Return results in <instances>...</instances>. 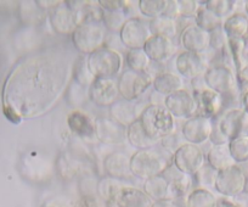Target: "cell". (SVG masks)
Masks as SVG:
<instances>
[{"label": "cell", "mask_w": 248, "mask_h": 207, "mask_svg": "<svg viewBox=\"0 0 248 207\" xmlns=\"http://www.w3.org/2000/svg\"><path fill=\"white\" fill-rule=\"evenodd\" d=\"M149 25L152 35H159V37H166L171 39V38L175 37L176 32H178L176 20L166 17V16L152 18L149 21Z\"/></svg>", "instance_id": "cell-32"}, {"label": "cell", "mask_w": 248, "mask_h": 207, "mask_svg": "<svg viewBox=\"0 0 248 207\" xmlns=\"http://www.w3.org/2000/svg\"><path fill=\"white\" fill-rule=\"evenodd\" d=\"M212 134V118L204 116H194L187 118L183 125L181 135L184 140L190 144H203L209 140Z\"/></svg>", "instance_id": "cell-19"}, {"label": "cell", "mask_w": 248, "mask_h": 207, "mask_svg": "<svg viewBox=\"0 0 248 207\" xmlns=\"http://www.w3.org/2000/svg\"><path fill=\"white\" fill-rule=\"evenodd\" d=\"M223 30L229 39H242L248 35V17L242 14H232L223 22Z\"/></svg>", "instance_id": "cell-29"}, {"label": "cell", "mask_w": 248, "mask_h": 207, "mask_svg": "<svg viewBox=\"0 0 248 207\" xmlns=\"http://www.w3.org/2000/svg\"><path fill=\"white\" fill-rule=\"evenodd\" d=\"M127 13L125 11H104L102 10V25L112 33L121 32L124 23L127 22Z\"/></svg>", "instance_id": "cell-37"}, {"label": "cell", "mask_w": 248, "mask_h": 207, "mask_svg": "<svg viewBox=\"0 0 248 207\" xmlns=\"http://www.w3.org/2000/svg\"><path fill=\"white\" fill-rule=\"evenodd\" d=\"M127 142L138 150L154 149L155 145L158 143L145 132L140 118L127 128Z\"/></svg>", "instance_id": "cell-27"}, {"label": "cell", "mask_w": 248, "mask_h": 207, "mask_svg": "<svg viewBox=\"0 0 248 207\" xmlns=\"http://www.w3.org/2000/svg\"><path fill=\"white\" fill-rule=\"evenodd\" d=\"M42 207H75V205L70 200L63 199V197H54V199L46 200Z\"/></svg>", "instance_id": "cell-47"}, {"label": "cell", "mask_w": 248, "mask_h": 207, "mask_svg": "<svg viewBox=\"0 0 248 207\" xmlns=\"http://www.w3.org/2000/svg\"><path fill=\"white\" fill-rule=\"evenodd\" d=\"M97 4H99V6L104 11H125L129 1H123V0H100V1H97Z\"/></svg>", "instance_id": "cell-45"}, {"label": "cell", "mask_w": 248, "mask_h": 207, "mask_svg": "<svg viewBox=\"0 0 248 207\" xmlns=\"http://www.w3.org/2000/svg\"><path fill=\"white\" fill-rule=\"evenodd\" d=\"M145 53L154 63L163 64L164 61L169 60L175 53V45L173 39L159 35H152L146 42L144 47Z\"/></svg>", "instance_id": "cell-22"}, {"label": "cell", "mask_w": 248, "mask_h": 207, "mask_svg": "<svg viewBox=\"0 0 248 207\" xmlns=\"http://www.w3.org/2000/svg\"><path fill=\"white\" fill-rule=\"evenodd\" d=\"M72 77L78 85L84 88H90L96 78L94 77L88 66V56L79 55L73 63Z\"/></svg>", "instance_id": "cell-31"}, {"label": "cell", "mask_w": 248, "mask_h": 207, "mask_svg": "<svg viewBox=\"0 0 248 207\" xmlns=\"http://www.w3.org/2000/svg\"><path fill=\"white\" fill-rule=\"evenodd\" d=\"M163 16H166V17H169V18H173V20H176V18L180 17V15H179L178 0H168L166 11H164Z\"/></svg>", "instance_id": "cell-46"}, {"label": "cell", "mask_w": 248, "mask_h": 207, "mask_svg": "<svg viewBox=\"0 0 248 207\" xmlns=\"http://www.w3.org/2000/svg\"><path fill=\"white\" fill-rule=\"evenodd\" d=\"M151 37L149 21L141 17H129L119 32L122 44L129 50L144 49L145 44Z\"/></svg>", "instance_id": "cell-9"}, {"label": "cell", "mask_w": 248, "mask_h": 207, "mask_svg": "<svg viewBox=\"0 0 248 207\" xmlns=\"http://www.w3.org/2000/svg\"><path fill=\"white\" fill-rule=\"evenodd\" d=\"M211 35L196 25H190L184 28L180 34V44L185 51L202 54L209 48Z\"/></svg>", "instance_id": "cell-20"}, {"label": "cell", "mask_w": 248, "mask_h": 207, "mask_svg": "<svg viewBox=\"0 0 248 207\" xmlns=\"http://www.w3.org/2000/svg\"><path fill=\"white\" fill-rule=\"evenodd\" d=\"M173 168V173H169L168 170L163 173L164 177L168 179L169 188H170V192L176 197L185 196L187 192L191 190L192 187V177L185 173H181L171 165Z\"/></svg>", "instance_id": "cell-28"}, {"label": "cell", "mask_w": 248, "mask_h": 207, "mask_svg": "<svg viewBox=\"0 0 248 207\" xmlns=\"http://www.w3.org/2000/svg\"><path fill=\"white\" fill-rule=\"evenodd\" d=\"M167 3L168 0H139L138 9L142 16L152 20V18L163 16Z\"/></svg>", "instance_id": "cell-35"}, {"label": "cell", "mask_w": 248, "mask_h": 207, "mask_svg": "<svg viewBox=\"0 0 248 207\" xmlns=\"http://www.w3.org/2000/svg\"><path fill=\"white\" fill-rule=\"evenodd\" d=\"M57 170H59L60 175L65 179H71L77 175V163L72 159H70L67 155H60L57 160Z\"/></svg>", "instance_id": "cell-40"}, {"label": "cell", "mask_w": 248, "mask_h": 207, "mask_svg": "<svg viewBox=\"0 0 248 207\" xmlns=\"http://www.w3.org/2000/svg\"><path fill=\"white\" fill-rule=\"evenodd\" d=\"M248 137V112L232 109L212 118V134L209 140L213 145L229 144L236 138Z\"/></svg>", "instance_id": "cell-2"}, {"label": "cell", "mask_w": 248, "mask_h": 207, "mask_svg": "<svg viewBox=\"0 0 248 207\" xmlns=\"http://www.w3.org/2000/svg\"><path fill=\"white\" fill-rule=\"evenodd\" d=\"M139 118L145 132L158 143L164 137L175 132V118L164 108V105L150 104L141 111Z\"/></svg>", "instance_id": "cell-3"}, {"label": "cell", "mask_w": 248, "mask_h": 207, "mask_svg": "<svg viewBox=\"0 0 248 207\" xmlns=\"http://www.w3.org/2000/svg\"><path fill=\"white\" fill-rule=\"evenodd\" d=\"M196 180L202 187H214L216 185L217 177H218V171L214 170L209 165H204L199 172L195 175Z\"/></svg>", "instance_id": "cell-41"}, {"label": "cell", "mask_w": 248, "mask_h": 207, "mask_svg": "<svg viewBox=\"0 0 248 207\" xmlns=\"http://www.w3.org/2000/svg\"><path fill=\"white\" fill-rule=\"evenodd\" d=\"M104 170L107 177L116 180L127 179L133 175L130 170V158L121 151H113L106 155L104 159Z\"/></svg>", "instance_id": "cell-21"}, {"label": "cell", "mask_w": 248, "mask_h": 207, "mask_svg": "<svg viewBox=\"0 0 248 207\" xmlns=\"http://www.w3.org/2000/svg\"><path fill=\"white\" fill-rule=\"evenodd\" d=\"M168 159L154 149L138 150L130 156V170L133 175L147 179L155 175H163L170 166Z\"/></svg>", "instance_id": "cell-5"}, {"label": "cell", "mask_w": 248, "mask_h": 207, "mask_svg": "<svg viewBox=\"0 0 248 207\" xmlns=\"http://www.w3.org/2000/svg\"><path fill=\"white\" fill-rule=\"evenodd\" d=\"M233 204L237 207H248V190H243L242 192L236 195Z\"/></svg>", "instance_id": "cell-50"}, {"label": "cell", "mask_w": 248, "mask_h": 207, "mask_svg": "<svg viewBox=\"0 0 248 207\" xmlns=\"http://www.w3.org/2000/svg\"><path fill=\"white\" fill-rule=\"evenodd\" d=\"M150 63H151V60L145 53L144 49L128 50L127 54H125V64L128 66V70L137 71V72H146Z\"/></svg>", "instance_id": "cell-33"}, {"label": "cell", "mask_w": 248, "mask_h": 207, "mask_svg": "<svg viewBox=\"0 0 248 207\" xmlns=\"http://www.w3.org/2000/svg\"><path fill=\"white\" fill-rule=\"evenodd\" d=\"M231 158L235 163L248 162V137L236 138L229 142Z\"/></svg>", "instance_id": "cell-39"}, {"label": "cell", "mask_w": 248, "mask_h": 207, "mask_svg": "<svg viewBox=\"0 0 248 207\" xmlns=\"http://www.w3.org/2000/svg\"><path fill=\"white\" fill-rule=\"evenodd\" d=\"M159 143H161V146L162 149L166 150L167 152H169V154H175L176 151H178L179 149H180L181 146H183L185 143H184V138L183 135L178 134V133H171V134L167 135V137H164L163 139L159 140Z\"/></svg>", "instance_id": "cell-42"}, {"label": "cell", "mask_w": 248, "mask_h": 207, "mask_svg": "<svg viewBox=\"0 0 248 207\" xmlns=\"http://www.w3.org/2000/svg\"><path fill=\"white\" fill-rule=\"evenodd\" d=\"M216 204L214 195L203 188L192 190L187 197V207H216Z\"/></svg>", "instance_id": "cell-38"}, {"label": "cell", "mask_w": 248, "mask_h": 207, "mask_svg": "<svg viewBox=\"0 0 248 207\" xmlns=\"http://www.w3.org/2000/svg\"><path fill=\"white\" fill-rule=\"evenodd\" d=\"M63 1H60V0H37L35 4H37L38 8L43 11H51L55 8L60 6Z\"/></svg>", "instance_id": "cell-48"}, {"label": "cell", "mask_w": 248, "mask_h": 207, "mask_svg": "<svg viewBox=\"0 0 248 207\" xmlns=\"http://www.w3.org/2000/svg\"><path fill=\"white\" fill-rule=\"evenodd\" d=\"M75 207H100L94 196H83Z\"/></svg>", "instance_id": "cell-49"}, {"label": "cell", "mask_w": 248, "mask_h": 207, "mask_svg": "<svg viewBox=\"0 0 248 207\" xmlns=\"http://www.w3.org/2000/svg\"><path fill=\"white\" fill-rule=\"evenodd\" d=\"M88 66L95 78H113L123 68V56L118 50L104 47L88 55Z\"/></svg>", "instance_id": "cell-6"}, {"label": "cell", "mask_w": 248, "mask_h": 207, "mask_svg": "<svg viewBox=\"0 0 248 207\" xmlns=\"http://www.w3.org/2000/svg\"><path fill=\"white\" fill-rule=\"evenodd\" d=\"M203 82L209 89L221 96L232 94L236 89V77L232 70L221 64L208 67L203 75Z\"/></svg>", "instance_id": "cell-10"}, {"label": "cell", "mask_w": 248, "mask_h": 207, "mask_svg": "<svg viewBox=\"0 0 248 207\" xmlns=\"http://www.w3.org/2000/svg\"><path fill=\"white\" fill-rule=\"evenodd\" d=\"M192 95L195 97L197 105L196 115L204 116L208 118H214L220 115L221 106H223V96L218 93L209 89L206 84L194 87Z\"/></svg>", "instance_id": "cell-15"}, {"label": "cell", "mask_w": 248, "mask_h": 207, "mask_svg": "<svg viewBox=\"0 0 248 207\" xmlns=\"http://www.w3.org/2000/svg\"><path fill=\"white\" fill-rule=\"evenodd\" d=\"M201 4H203L204 8L208 9L217 17L223 20L232 15L236 3L233 0H207Z\"/></svg>", "instance_id": "cell-36"}, {"label": "cell", "mask_w": 248, "mask_h": 207, "mask_svg": "<svg viewBox=\"0 0 248 207\" xmlns=\"http://www.w3.org/2000/svg\"><path fill=\"white\" fill-rule=\"evenodd\" d=\"M73 65L65 54L32 55L18 64L4 88V112L13 122L43 115L55 105L72 76Z\"/></svg>", "instance_id": "cell-1"}, {"label": "cell", "mask_w": 248, "mask_h": 207, "mask_svg": "<svg viewBox=\"0 0 248 207\" xmlns=\"http://www.w3.org/2000/svg\"><path fill=\"white\" fill-rule=\"evenodd\" d=\"M152 85L155 92L163 96H168L184 89L183 78L173 72H162L161 75L156 76L152 80Z\"/></svg>", "instance_id": "cell-25"}, {"label": "cell", "mask_w": 248, "mask_h": 207, "mask_svg": "<svg viewBox=\"0 0 248 207\" xmlns=\"http://www.w3.org/2000/svg\"><path fill=\"white\" fill-rule=\"evenodd\" d=\"M151 207H179V205L175 201L170 199L161 200V201H156L152 204Z\"/></svg>", "instance_id": "cell-51"}, {"label": "cell", "mask_w": 248, "mask_h": 207, "mask_svg": "<svg viewBox=\"0 0 248 207\" xmlns=\"http://www.w3.org/2000/svg\"><path fill=\"white\" fill-rule=\"evenodd\" d=\"M49 22L55 33L60 35H72L83 17L78 13L70 9L66 1L54 10L49 11Z\"/></svg>", "instance_id": "cell-11"}, {"label": "cell", "mask_w": 248, "mask_h": 207, "mask_svg": "<svg viewBox=\"0 0 248 207\" xmlns=\"http://www.w3.org/2000/svg\"><path fill=\"white\" fill-rule=\"evenodd\" d=\"M67 126L71 132L84 140L96 139L95 138V121L83 111L75 110L68 113Z\"/></svg>", "instance_id": "cell-23"}, {"label": "cell", "mask_w": 248, "mask_h": 207, "mask_svg": "<svg viewBox=\"0 0 248 207\" xmlns=\"http://www.w3.org/2000/svg\"><path fill=\"white\" fill-rule=\"evenodd\" d=\"M175 67L179 75L187 80H197L203 77L208 70V64L203 54L183 51L175 59Z\"/></svg>", "instance_id": "cell-17"}, {"label": "cell", "mask_w": 248, "mask_h": 207, "mask_svg": "<svg viewBox=\"0 0 248 207\" xmlns=\"http://www.w3.org/2000/svg\"><path fill=\"white\" fill-rule=\"evenodd\" d=\"M171 165L181 173L195 175L204 165L206 155L199 145L185 143L171 159Z\"/></svg>", "instance_id": "cell-8"}, {"label": "cell", "mask_w": 248, "mask_h": 207, "mask_svg": "<svg viewBox=\"0 0 248 207\" xmlns=\"http://www.w3.org/2000/svg\"><path fill=\"white\" fill-rule=\"evenodd\" d=\"M216 207H237V206H236L233 202H230V201H228V200L221 199V200H218V201H217Z\"/></svg>", "instance_id": "cell-52"}, {"label": "cell", "mask_w": 248, "mask_h": 207, "mask_svg": "<svg viewBox=\"0 0 248 207\" xmlns=\"http://www.w3.org/2000/svg\"><path fill=\"white\" fill-rule=\"evenodd\" d=\"M144 192L155 201L168 199V195L170 194L168 179L163 175L147 178L144 183Z\"/></svg>", "instance_id": "cell-30"}, {"label": "cell", "mask_w": 248, "mask_h": 207, "mask_svg": "<svg viewBox=\"0 0 248 207\" xmlns=\"http://www.w3.org/2000/svg\"><path fill=\"white\" fill-rule=\"evenodd\" d=\"M152 77L147 72L125 70L121 73L117 85L122 99L135 101L152 85Z\"/></svg>", "instance_id": "cell-7"}, {"label": "cell", "mask_w": 248, "mask_h": 207, "mask_svg": "<svg viewBox=\"0 0 248 207\" xmlns=\"http://www.w3.org/2000/svg\"><path fill=\"white\" fill-rule=\"evenodd\" d=\"M206 161L207 165L213 167L214 170H217L218 172L219 171H223L225 170V168L236 165L233 159L231 158L229 144L213 145V146L208 150V152H207Z\"/></svg>", "instance_id": "cell-26"}, {"label": "cell", "mask_w": 248, "mask_h": 207, "mask_svg": "<svg viewBox=\"0 0 248 207\" xmlns=\"http://www.w3.org/2000/svg\"><path fill=\"white\" fill-rule=\"evenodd\" d=\"M246 185H247V177L245 172L240 166L233 165L225 170L219 171L214 187L220 194L235 197L246 189Z\"/></svg>", "instance_id": "cell-12"}, {"label": "cell", "mask_w": 248, "mask_h": 207, "mask_svg": "<svg viewBox=\"0 0 248 207\" xmlns=\"http://www.w3.org/2000/svg\"><path fill=\"white\" fill-rule=\"evenodd\" d=\"M95 138L104 145H123L127 142V127L112 118L99 117L95 120Z\"/></svg>", "instance_id": "cell-14"}, {"label": "cell", "mask_w": 248, "mask_h": 207, "mask_svg": "<svg viewBox=\"0 0 248 207\" xmlns=\"http://www.w3.org/2000/svg\"><path fill=\"white\" fill-rule=\"evenodd\" d=\"M195 25L201 28V30L211 33L214 30L223 26V20L217 17L213 13H211L204 6H201L197 11L196 16H195Z\"/></svg>", "instance_id": "cell-34"}, {"label": "cell", "mask_w": 248, "mask_h": 207, "mask_svg": "<svg viewBox=\"0 0 248 207\" xmlns=\"http://www.w3.org/2000/svg\"><path fill=\"white\" fill-rule=\"evenodd\" d=\"M151 199L141 190L119 185L106 200V207H151Z\"/></svg>", "instance_id": "cell-13"}, {"label": "cell", "mask_w": 248, "mask_h": 207, "mask_svg": "<svg viewBox=\"0 0 248 207\" xmlns=\"http://www.w3.org/2000/svg\"><path fill=\"white\" fill-rule=\"evenodd\" d=\"M107 32L101 22L83 21L78 25L72 38L73 47L80 53V55H90L96 50L105 47Z\"/></svg>", "instance_id": "cell-4"}, {"label": "cell", "mask_w": 248, "mask_h": 207, "mask_svg": "<svg viewBox=\"0 0 248 207\" xmlns=\"http://www.w3.org/2000/svg\"><path fill=\"white\" fill-rule=\"evenodd\" d=\"M89 97L96 106L109 108L118 100L119 92L114 78H96L89 88Z\"/></svg>", "instance_id": "cell-18"}, {"label": "cell", "mask_w": 248, "mask_h": 207, "mask_svg": "<svg viewBox=\"0 0 248 207\" xmlns=\"http://www.w3.org/2000/svg\"><path fill=\"white\" fill-rule=\"evenodd\" d=\"M179 4V15L180 17H192L196 16L197 11L201 8L199 1L196 0H178Z\"/></svg>", "instance_id": "cell-43"}, {"label": "cell", "mask_w": 248, "mask_h": 207, "mask_svg": "<svg viewBox=\"0 0 248 207\" xmlns=\"http://www.w3.org/2000/svg\"><path fill=\"white\" fill-rule=\"evenodd\" d=\"M109 113H111L112 120L128 128L140 117L141 111L138 110L135 101L118 99L113 105L109 106Z\"/></svg>", "instance_id": "cell-24"}, {"label": "cell", "mask_w": 248, "mask_h": 207, "mask_svg": "<svg viewBox=\"0 0 248 207\" xmlns=\"http://www.w3.org/2000/svg\"><path fill=\"white\" fill-rule=\"evenodd\" d=\"M211 35V43H209V47L213 48L214 50H221L226 44H228V37L225 35L223 30V26L217 30H214L213 32L209 33Z\"/></svg>", "instance_id": "cell-44"}, {"label": "cell", "mask_w": 248, "mask_h": 207, "mask_svg": "<svg viewBox=\"0 0 248 207\" xmlns=\"http://www.w3.org/2000/svg\"><path fill=\"white\" fill-rule=\"evenodd\" d=\"M164 108L174 118H191L196 116L197 105L192 93L183 89L164 99Z\"/></svg>", "instance_id": "cell-16"}, {"label": "cell", "mask_w": 248, "mask_h": 207, "mask_svg": "<svg viewBox=\"0 0 248 207\" xmlns=\"http://www.w3.org/2000/svg\"><path fill=\"white\" fill-rule=\"evenodd\" d=\"M245 9H246V14H247L248 15V1H246V4H245Z\"/></svg>", "instance_id": "cell-53"}]
</instances>
